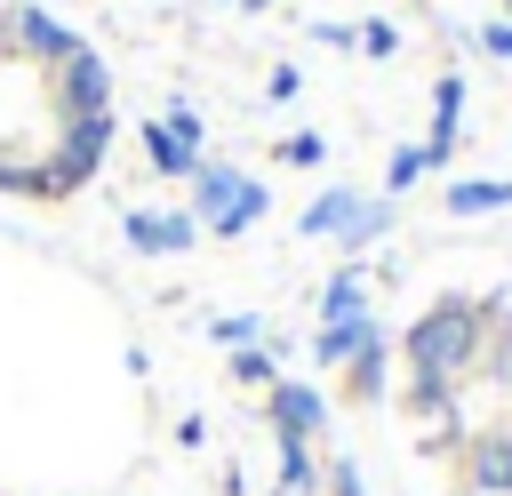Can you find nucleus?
<instances>
[{
	"instance_id": "nucleus-1",
	"label": "nucleus",
	"mask_w": 512,
	"mask_h": 496,
	"mask_svg": "<svg viewBox=\"0 0 512 496\" xmlns=\"http://www.w3.org/2000/svg\"><path fill=\"white\" fill-rule=\"evenodd\" d=\"M480 344H488V320H480L472 296H440V304H424V312L400 328V360H408V376H432V384L472 376V368H480Z\"/></svg>"
},
{
	"instance_id": "nucleus-2",
	"label": "nucleus",
	"mask_w": 512,
	"mask_h": 496,
	"mask_svg": "<svg viewBox=\"0 0 512 496\" xmlns=\"http://www.w3.org/2000/svg\"><path fill=\"white\" fill-rule=\"evenodd\" d=\"M264 208H272V192H264L256 176H240V168H216V160H200V168H192V224H200V232L232 240V232H248Z\"/></svg>"
},
{
	"instance_id": "nucleus-3",
	"label": "nucleus",
	"mask_w": 512,
	"mask_h": 496,
	"mask_svg": "<svg viewBox=\"0 0 512 496\" xmlns=\"http://www.w3.org/2000/svg\"><path fill=\"white\" fill-rule=\"evenodd\" d=\"M48 96H56V120H80V112H112V64L80 40L56 72H48Z\"/></svg>"
},
{
	"instance_id": "nucleus-4",
	"label": "nucleus",
	"mask_w": 512,
	"mask_h": 496,
	"mask_svg": "<svg viewBox=\"0 0 512 496\" xmlns=\"http://www.w3.org/2000/svg\"><path fill=\"white\" fill-rule=\"evenodd\" d=\"M200 136H208L200 112H192V104H168L160 120H144V160H152L160 176H192V168H200Z\"/></svg>"
},
{
	"instance_id": "nucleus-5",
	"label": "nucleus",
	"mask_w": 512,
	"mask_h": 496,
	"mask_svg": "<svg viewBox=\"0 0 512 496\" xmlns=\"http://www.w3.org/2000/svg\"><path fill=\"white\" fill-rule=\"evenodd\" d=\"M8 48H16L24 64H48V72H56V64L80 48V32H72L64 16H48V0H24V8L8 16Z\"/></svg>"
},
{
	"instance_id": "nucleus-6",
	"label": "nucleus",
	"mask_w": 512,
	"mask_h": 496,
	"mask_svg": "<svg viewBox=\"0 0 512 496\" xmlns=\"http://www.w3.org/2000/svg\"><path fill=\"white\" fill-rule=\"evenodd\" d=\"M264 416H272V440H328V400H320V384H296V376L264 384Z\"/></svg>"
},
{
	"instance_id": "nucleus-7",
	"label": "nucleus",
	"mask_w": 512,
	"mask_h": 496,
	"mask_svg": "<svg viewBox=\"0 0 512 496\" xmlns=\"http://www.w3.org/2000/svg\"><path fill=\"white\" fill-rule=\"evenodd\" d=\"M192 240H200L192 208H168V216H152V208H128V248H136V256H184Z\"/></svg>"
},
{
	"instance_id": "nucleus-8",
	"label": "nucleus",
	"mask_w": 512,
	"mask_h": 496,
	"mask_svg": "<svg viewBox=\"0 0 512 496\" xmlns=\"http://www.w3.org/2000/svg\"><path fill=\"white\" fill-rule=\"evenodd\" d=\"M456 136H464V80L440 72V80H432V136H424V160L440 168V160L456 152Z\"/></svg>"
},
{
	"instance_id": "nucleus-9",
	"label": "nucleus",
	"mask_w": 512,
	"mask_h": 496,
	"mask_svg": "<svg viewBox=\"0 0 512 496\" xmlns=\"http://www.w3.org/2000/svg\"><path fill=\"white\" fill-rule=\"evenodd\" d=\"M368 336H376V320H368V312H360V320H320V336H312V360H320V368H344V360H352Z\"/></svg>"
},
{
	"instance_id": "nucleus-10",
	"label": "nucleus",
	"mask_w": 512,
	"mask_h": 496,
	"mask_svg": "<svg viewBox=\"0 0 512 496\" xmlns=\"http://www.w3.org/2000/svg\"><path fill=\"white\" fill-rule=\"evenodd\" d=\"M488 208H512V176H456L448 184V216H488Z\"/></svg>"
},
{
	"instance_id": "nucleus-11",
	"label": "nucleus",
	"mask_w": 512,
	"mask_h": 496,
	"mask_svg": "<svg viewBox=\"0 0 512 496\" xmlns=\"http://www.w3.org/2000/svg\"><path fill=\"white\" fill-rule=\"evenodd\" d=\"M360 312H368V272H360V264L328 272V288H320V320H360Z\"/></svg>"
},
{
	"instance_id": "nucleus-12",
	"label": "nucleus",
	"mask_w": 512,
	"mask_h": 496,
	"mask_svg": "<svg viewBox=\"0 0 512 496\" xmlns=\"http://www.w3.org/2000/svg\"><path fill=\"white\" fill-rule=\"evenodd\" d=\"M384 360H392V344H384V328H376V336L344 360V368H352V400H384Z\"/></svg>"
},
{
	"instance_id": "nucleus-13",
	"label": "nucleus",
	"mask_w": 512,
	"mask_h": 496,
	"mask_svg": "<svg viewBox=\"0 0 512 496\" xmlns=\"http://www.w3.org/2000/svg\"><path fill=\"white\" fill-rule=\"evenodd\" d=\"M272 456H280V488H288V496H320V456H312V440H280Z\"/></svg>"
},
{
	"instance_id": "nucleus-14",
	"label": "nucleus",
	"mask_w": 512,
	"mask_h": 496,
	"mask_svg": "<svg viewBox=\"0 0 512 496\" xmlns=\"http://www.w3.org/2000/svg\"><path fill=\"white\" fill-rule=\"evenodd\" d=\"M352 208H360V192H320L304 216H296V232H312V240H328V232H344L352 224Z\"/></svg>"
},
{
	"instance_id": "nucleus-15",
	"label": "nucleus",
	"mask_w": 512,
	"mask_h": 496,
	"mask_svg": "<svg viewBox=\"0 0 512 496\" xmlns=\"http://www.w3.org/2000/svg\"><path fill=\"white\" fill-rule=\"evenodd\" d=\"M384 232H392V200H360V208H352V224H344L336 240H344V256L360 264V248H368V240H384Z\"/></svg>"
},
{
	"instance_id": "nucleus-16",
	"label": "nucleus",
	"mask_w": 512,
	"mask_h": 496,
	"mask_svg": "<svg viewBox=\"0 0 512 496\" xmlns=\"http://www.w3.org/2000/svg\"><path fill=\"white\" fill-rule=\"evenodd\" d=\"M224 376H232V384H280V352H272V344H240Z\"/></svg>"
},
{
	"instance_id": "nucleus-17",
	"label": "nucleus",
	"mask_w": 512,
	"mask_h": 496,
	"mask_svg": "<svg viewBox=\"0 0 512 496\" xmlns=\"http://www.w3.org/2000/svg\"><path fill=\"white\" fill-rule=\"evenodd\" d=\"M416 176H432V160H424V144H400V152H392V168H384V200H392V192H408Z\"/></svg>"
},
{
	"instance_id": "nucleus-18",
	"label": "nucleus",
	"mask_w": 512,
	"mask_h": 496,
	"mask_svg": "<svg viewBox=\"0 0 512 496\" xmlns=\"http://www.w3.org/2000/svg\"><path fill=\"white\" fill-rule=\"evenodd\" d=\"M208 336L240 352V344H264V320H256V312H224V320H208Z\"/></svg>"
},
{
	"instance_id": "nucleus-19",
	"label": "nucleus",
	"mask_w": 512,
	"mask_h": 496,
	"mask_svg": "<svg viewBox=\"0 0 512 496\" xmlns=\"http://www.w3.org/2000/svg\"><path fill=\"white\" fill-rule=\"evenodd\" d=\"M320 496H368L360 464H352V456H328V464H320Z\"/></svg>"
},
{
	"instance_id": "nucleus-20",
	"label": "nucleus",
	"mask_w": 512,
	"mask_h": 496,
	"mask_svg": "<svg viewBox=\"0 0 512 496\" xmlns=\"http://www.w3.org/2000/svg\"><path fill=\"white\" fill-rule=\"evenodd\" d=\"M280 160H288V168H320V160H328V144H320L312 128H296V136L280 144Z\"/></svg>"
},
{
	"instance_id": "nucleus-21",
	"label": "nucleus",
	"mask_w": 512,
	"mask_h": 496,
	"mask_svg": "<svg viewBox=\"0 0 512 496\" xmlns=\"http://www.w3.org/2000/svg\"><path fill=\"white\" fill-rule=\"evenodd\" d=\"M392 48H400V32H392L384 16H376V24H360V56H392Z\"/></svg>"
},
{
	"instance_id": "nucleus-22",
	"label": "nucleus",
	"mask_w": 512,
	"mask_h": 496,
	"mask_svg": "<svg viewBox=\"0 0 512 496\" xmlns=\"http://www.w3.org/2000/svg\"><path fill=\"white\" fill-rule=\"evenodd\" d=\"M264 96H272V104H288V96H304V72H296V64H280V72L264 80Z\"/></svg>"
},
{
	"instance_id": "nucleus-23",
	"label": "nucleus",
	"mask_w": 512,
	"mask_h": 496,
	"mask_svg": "<svg viewBox=\"0 0 512 496\" xmlns=\"http://www.w3.org/2000/svg\"><path fill=\"white\" fill-rule=\"evenodd\" d=\"M312 40H320V48H360V32H352V24H312Z\"/></svg>"
},
{
	"instance_id": "nucleus-24",
	"label": "nucleus",
	"mask_w": 512,
	"mask_h": 496,
	"mask_svg": "<svg viewBox=\"0 0 512 496\" xmlns=\"http://www.w3.org/2000/svg\"><path fill=\"white\" fill-rule=\"evenodd\" d=\"M480 48L488 56H512V24H480Z\"/></svg>"
},
{
	"instance_id": "nucleus-25",
	"label": "nucleus",
	"mask_w": 512,
	"mask_h": 496,
	"mask_svg": "<svg viewBox=\"0 0 512 496\" xmlns=\"http://www.w3.org/2000/svg\"><path fill=\"white\" fill-rule=\"evenodd\" d=\"M240 8H272V0H240Z\"/></svg>"
},
{
	"instance_id": "nucleus-26",
	"label": "nucleus",
	"mask_w": 512,
	"mask_h": 496,
	"mask_svg": "<svg viewBox=\"0 0 512 496\" xmlns=\"http://www.w3.org/2000/svg\"><path fill=\"white\" fill-rule=\"evenodd\" d=\"M0 40H8V8H0Z\"/></svg>"
},
{
	"instance_id": "nucleus-27",
	"label": "nucleus",
	"mask_w": 512,
	"mask_h": 496,
	"mask_svg": "<svg viewBox=\"0 0 512 496\" xmlns=\"http://www.w3.org/2000/svg\"><path fill=\"white\" fill-rule=\"evenodd\" d=\"M272 496H288V488H272Z\"/></svg>"
},
{
	"instance_id": "nucleus-28",
	"label": "nucleus",
	"mask_w": 512,
	"mask_h": 496,
	"mask_svg": "<svg viewBox=\"0 0 512 496\" xmlns=\"http://www.w3.org/2000/svg\"><path fill=\"white\" fill-rule=\"evenodd\" d=\"M504 8H512V0H504Z\"/></svg>"
}]
</instances>
